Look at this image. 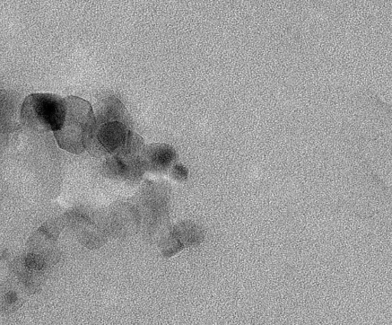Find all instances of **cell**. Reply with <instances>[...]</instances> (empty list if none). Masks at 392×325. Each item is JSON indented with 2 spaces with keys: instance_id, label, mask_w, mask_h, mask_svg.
<instances>
[{
  "instance_id": "cell-1",
  "label": "cell",
  "mask_w": 392,
  "mask_h": 325,
  "mask_svg": "<svg viewBox=\"0 0 392 325\" xmlns=\"http://www.w3.org/2000/svg\"><path fill=\"white\" fill-rule=\"evenodd\" d=\"M95 117L93 134L87 151L94 155L128 156L141 149L139 136L134 134L127 124L126 110L116 98L104 100Z\"/></svg>"
},
{
  "instance_id": "cell-2",
  "label": "cell",
  "mask_w": 392,
  "mask_h": 325,
  "mask_svg": "<svg viewBox=\"0 0 392 325\" xmlns=\"http://www.w3.org/2000/svg\"><path fill=\"white\" fill-rule=\"evenodd\" d=\"M66 113L63 125L55 132L56 141L64 151L80 154L88 148L95 126L91 104L77 96L65 98Z\"/></svg>"
},
{
  "instance_id": "cell-3",
  "label": "cell",
  "mask_w": 392,
  "mask_h": 325,
  "mask_svg": "<svg viewBox=\"0 0 392 325\" xmlns=\"http://www.w3.org/2000/svg\"><path fill=\"white\" fill-rule=\"evenodd\" d=\"M66 113L65 99L52 94L29 95L23 103L21 121L23 125L39 132L59 130Z\"/></svg>"
},
{
  "instance_id": "cell-4",
  "label": "cell",
  "mask_w": 392,
  "mask_h": 325,
  "mask_svg": "<svg viewBox=\"0 0 392 325\" xmlns=\"http://www.w3.org/2000/svg\"><path fill=\"white\" fill-rule=\"evenodd\" d=\"M141 158L144 170L164 172L175 161L176 151L167 144H153L144 148Z\"/></svg>"
},
{
  "instance_id": "cell-5",
  "label": "cell",
  "mask_w": 392,
  "mask_h": 325,
  "mask_svg": "<svg viewBox=\"0 0 392 325\" xmlns=\"http://www.w3.org/2000/svg\"><path fill=\"white\" fill-rule=\"evenodd\" d=\"M24 266L30 272H40L46 269L47 262L46 259L41 256V255L29 253L25 257Z\"/></svg>"
},
{
  "instance_id": "cell-6",
  "label": "cell",
  "mask_w": 392,
  "mask_h": 325,
  "mask_svg": "<svg viewBox=\"0 0 392 325\" xmlns=\"http://www.w3.org/2000/svg\"><path fill=\"white\" fill-rule=\"evenodd\" d=\"M172 174L177 180H186L188 177V170L184 165L176 164L173 166Z\"/></svg>"
},
{
  "instance_id": "cell-7",
  "label": "cell",
  "mask_w": 392,
  "mask_h": 325,
  "mask_svg": "<svg viewBox=\"0 0 392 325\" xmlns=\"http://www.w3.org/2000/svg\"><path fill=\"white\" fill-rule=\"evenodd\" d=\"M18 301V295L15 292H8L6 295V302L8 305H14Z\"/></svg>"
}]
</instances>
